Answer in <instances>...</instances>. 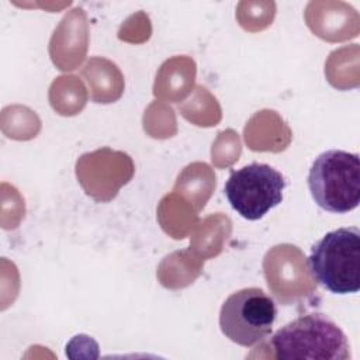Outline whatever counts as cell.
<instances>
[{
  "label": "cell",
  "instance_id": "cell-1",
  "mask_svg": "<svg viewBox=\"0 0 360 360\" xmlns=\"http://www.w3.org/2000/svg\"><path fill=\"white\" fill-rule=\"evenodd\" d=\"M278 360H347L350 345L328 315L312 312L281 326L270 339Z\"/></svg>",
  "mask_w": 360,
  "mask_h": 360
},
{
  "label": "cell",
  "instance_id": "cell-2",
  "mask_svg": "<svg viewBox=\"0 0 360 360\" xmlns=\"http://www.w3.org/2000/svg\"><path fill=\"white\" fill-rule=\"evenodd\" d=\"M312 277L332 294H354L360 290V231L357 226L328 232L308 257Z\"/></svg>",
  "mask_w": 360,
  "mask_h": 360
},
{
  "label": "cell",
  "instance_id": "cell-3",
  "mask_svg": "<svg viewBox=\"0 0 360 360\" xmlns=\"http://www.w3.org/2000/svg\"><path fill=\"white\" fill-rule=\"evenodd\" d=\"M308 188L325 211L346 214L360 202V159L340 149L322 152L308 173Z\"/></svg>",
  "mask_w": 360,
  "mask_h": 360
},
{
  "label": "cell",
  "instance_id": "cell-4",
  "mask_svg": "<svg viewBox=\"0 0 360 360\" xmlns=\"http://www.w3.org/2000/svg\"><path fill=\"white\" fill-rule=\"evenodd\" d=\"M276 315L273 298L259 287H248L232 292L224 301L219 328L231 342L250 347L271 333Z\"/></svg>",
  "mask_w": 360,
  "mask_h": 360
},
{
  "label": "cell",
  "instance_id": "cell-5",
  "mask_svg": "<svg viewBox=\"0 0 360 360\" xmlns=\"http://www.w3.org/2000/svg\"><path fill=\"white\" fill-rule=\"evenodd\" d=\"M284 176L266 163L253 162L232 170L224 193L231 207L245 219L257 221L283 201Z\"/></svg>",
  "mask_w": 360,
  "mask_h": 360
}]
</instances>
